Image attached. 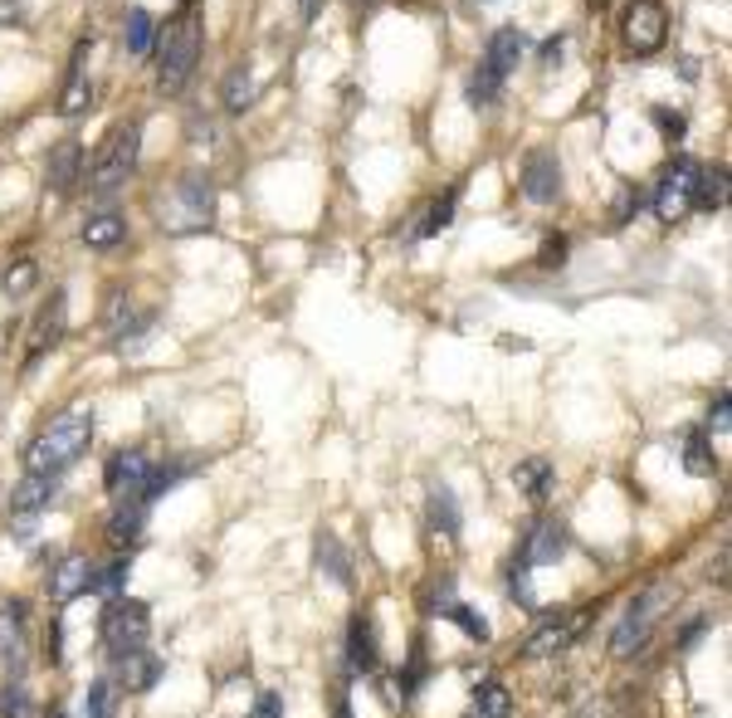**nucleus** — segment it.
<instances>
[{
	"label": "nucleus",
	"instance_id": "45",
	"mask_svg": "<svg viewBox=\"0 0 732 718\" xmlns=\"http://www.w3.org/2000/svg\"><path fill=\"white\" fill-rule=\"evenodd\" d=\"M25 21V0H0V25H20Z\"/></svg>",
	"mask_w": 732,
	"mask_h": 718
},
{
	"label": "nucleus",
	"instance_id": "47",
	"mask_svg": "<svg viewBox=\"0 0 732 718\" xmlns=\"http://www.w3.org/2000/svg\"><path fill=\"white\" fill-rule=\"evenodd\" d=\"M318 5L322 0H303V21H318Z\"/></svg>",
	"mask_w": 732,
	"mask_h": 718
},
{
	"label": "nucleus",
	"instance_id": "10",
	"mask_svg": "<svg viewBox=\"0 0 732 718\" xmlns=\"http://www.w3.org/2000/svg\"><path fill=\"white\" fill-rule=\"evenodd\" d=\"M59 493V474H25L20 489L10 493V513H15V533H29L35 518L49 509V499Z\"/></svg>",
	"mask_w": 732,
	"mask_h": 718
},
{
	"label": "nucleus",
	"instance_id": "37",
	"mask_svg": "<svg viewBox=\"0 0 732 718\" xmlns=\"http://www.w3.org/2000/svg\"><path fill=\"white\" fill-rule=\"evenodd\" d=\"M39 284V265L35 259H15V265L5 269V279H0V289H5L10 298H20V294H29V289Z\"/></svg>",
	"mask_w": 732,
	"mask_h": 718
},
{
	"label": "nucleus",
	"instance_id": "41",
	"mask_svg": "<svg viewBox=\"0 0 732 718\" xmlns=\"http://www.w3.org/2000/svg\"><path fill=\"white\" fill-rule=\"evenodd\" d=\"M708 425H712L718 435H728V431H732V396H728V392L712 396V406H708Z\"/></svg>",
	"mask_w": 732,
	"mask_h": 718
},
{
	"label": "nucleus",
	"instance_id": "49",
	"mask_svg": "<svg viewBox=\"0 0 732 718\" xmlns=\"http://www.w3.org/2000/svg\"><path fill=\"white\" fill-rule=\"evenodd\" d=\"M337 718H351V704H347V698H342V704H337Z\"/></svg>",
	"mask_w": 732,
	"mask_h": 718
},
{
	"label": "nucleus",
	"instance_id": "9",
	"mask_svg": "<svg viewBox=\"0 0 732 718\" xmlns=\"http://www.w3.org/2000/svg\"><path fill=\"white\" fill-rule=\"evenodd\" d=\"M566 557V528L556 518H537L523 533V548H517V567H556Z\"/></svg>",
	"mask_w": 732,
	"mask_h": 718
},
{
	"label": "nucleus",
	"instance_id": "18",
	"mask_svg": "<svg viewBox=\"0 0 732 718\" xmlns=\"http://www.w3.org/2000/svg\"><path fill=\"white\" fill-rule=\"evenodd\" d=\"M523 54H527V35L517 30V25H503V30H493V40H488L484 64L503 79V74H513L517 64H523Z\"/></svg>",
	"mask_w": 732,
	"mask_h": 718
},
{
	"label": "nucleus",
	"instance_id": "23",
	"mask_svg": "<svg viewBox=\"0 0 732 718\" xmlns=\"http://www.w3.org/2000/svg\"><path fill=\"white\" fill-rule=\"evenodd\" d=\"M93 108V79H88L84 69H68V79H64V93H59V118H84V113Z\"/></svg>",
	"mask_w": 732,
	"mask_h": 718
},
{
	"label": "nucleus",
	"instance_id": "17",
	"mask_svg": "<svg viewBox=\"0 0 732 718\" xmlns=\"http://www.w3.org/2000/svg\"><path fill=\"white\" fill-rule=\"evenodd\" d=\"M347 665H351V675H376L381 669V645H376V626H371V616H351V626H347Z\"/></svg>",
	"mask_w": 732,
	"mask_h": 718
},
{
	"label": "nucleus",
	"instance_id": "12",
	"mask_svg": "<svg viewBox=\"0 0 732 718\" xmlns=\"http://www.w3.org/2000/svg\"><path fill=\"white\" fill-rule=\"evenodd\" d=\"M215 216V187L205 177H181V187H176V216L171 226L176 230H201L205 220Z\"/></svg>",
	"mask_w": 732,
	"mask_h": 718
},
{
	"label": "nucleus",
	"instance_id": "48",
	"mask_svg": "<svg viewBox=\"0 0 732 718\" xmlns=\"http://www.w3.org/2000/svg\"><path fill=\"white\" fill-rule=\"evenodd\" d=\"M351 5H357V11H371V5H381V0H351Z\"/></svg>",
	"mask_w": 732,
	"mask_h": 718
},
{
	"label": "nucleus",
	"instance_id": "8",
	"mask_svg": "<svg viewBox=\"0 0 732 718\" xmlns=\"http://www.w3.org/2000/svg\"><path fill=\"white\" fill-rule=\"evenodd\" d=\"M693 177H698V162H689V157H679L673 167H664V177H659V187H654V216L659 220H683L693 210Z\"/></svg>",
	"mask_w": 732,
	"mask_h": 718
},
{
	"label": "nucleus",
	"instance_id": "19",
	"mask_svg": "<svg viewBox=\"0 0 732 718\" xmlns=\"http://www.w3.org/2000/svg\"><path fill=\"white\" fill-rule=\"evenodd\" d=\"M78 177H84V148L78 142H59L54 152H49V162H44V181H49V191H74L78 187Z\"/></svg>",
	"mask_w": 732,
	"mask_h": 718
},
{
	"label": "nucleus",
	"instance_id": "21",
	"mask_svg": "<svg viewBox=\"0 0 732 718\" xmlns=\"http://www.w3.org/2000/svg\"><path fill=\"white\" fill-rule=\"evenodd\" d=\"M123 240H127V220L117 216V210H103V216L84 220V245L93 249V255H107V249H117Z\"/></svg>",
	"mask_w": 732,
	"mask_h": 718
},
{
	"label": "nucleus",
	"instance_id": "5",
	"mask_svg": "<svg viewBox=\"0 0 732 718\" xmlns=\"http://www.w3.org/2000/svg\"><path fill=\"white\" fill-rule=\"evenodd\" d=\"M586 620H591V611H552V616H542L532 636L523 640V659H552V655H562L572 640H581Z\"/></svg>",
	"mask_w": 732,
	"mask_h": 718
},
{
	"label": "nucleus",
	"instance_id": "42",
	"mask_svg": "<svg viewBox=\"0 0 732 718\" xmlns=\"http://www.w3.org/2000/svg\"><path fill=\"white\" fill-rule=\"evenodd\" d=\"M44 650H49V665H59V659H64V620H49Z\"/></svg>",
	"mask_w": 732,
	"mask_h": 718
},
{
	"label": "nucleus",
	"instance_id": "1",
	"mask_svg": "<svg viewBox=\"0 0 732 718\" xmlns=\"http://www.w3.org/2000/svg\"><path fill=\"white\" fill-rule=\"evenodd\" d=\"M93 445V411H64L25 445V474H64Z\"/></svg>",
	"mask_w": 732,
	"mask_h": 718
},
{
	"label": "nucleus",
	"instance_id": "13",
	"mask_svg": "<svg viewBox=\"0 0 732 718\" xmlns=\"http://www.w3.org/2000/svg\"><path fill=\"white\" fill-rule=\"evenodd\" d=\"M146 474H152V454L146 450H117L113 460H107V493H117V499H142V484Z\"/></svg>",
	"mask_w": 732,
	"mask_h": 718
},
{
	"label": "nucleus",
	"instance_id": "40",
	"mask_svg": "<svg viewBox=\"0 0 732 718\" xmlns=\"http://www.w3.org/2000/svg\"><path fill=\"white\" fill-rule=\"evenodd\" d=\"M508 597L517 601L523 611H537V597H532V581H527V567H508Z\"/></svg>",
	"mask_w": 732,
	"mask_h": 718
},
{
	"label": "nucleus",
	"instance_id": "16",
	"mask_svg": "<svg viewBox=\"0 0 732 718\" xmlns=\"http://www.w3.org/2000/svg\"><path fill=\"white\" fill-rule=\"evenodd\" d=\"M49 591H54V601H59V606L78 601L84 591H93V562H88L84 552H68V557H59L54 577H49Z\"/></svg>",
	"mask_w": 732,
	"mask_h": 718
},
{
	"label": "nucleus",
	"instance_id": "28",
	"mask_svg": "<svg viewBox=\"0 0 732 718\" xmlns=\"http://www.w3.org/2000/svg\"><path fill=\"white\" fill-rule=\"evenodd\" d=\"M318 567L332 572L337 587H351V562H347V548H342L332 533H318Z\"/></svg>",
	"mask_w": 732,
	"mask_h": 718
},
{
	"label": "nucleus",
	"instance_id": "36",
	"mask_svg": "<svg viewBox=\"0 0 732 718\" xmlns=\"http://www.w3.org/2000/svg\"><path fill=\"white\" fill-rule=\"evenodd\" d=\"M20 620H25V601H10V606H0V659L15 655V645H20Z\"/></svg>",
	"mask_w": 732,
	"mask_h": 718
},
{
	"label": "nucleus",
	"instance_id": "27",
	"mask_svg": "<svg viewBox=\"0 0 732 718\" xmlns=\"http://www.w3.org/2000/svg\"><path fill=\"white\" fill-rule=\"evenodd\" d=\"M683 470L693 474V479H708V474H718V460H712V445L703 431H689L683 435Z\"/></svg>",
	"mask_w": 732,
	"mask_h": 718
},
{
	"label": "nucleus",
	"instance_id": "15",
	"mask_svg": "<svg viewBox=\"0 0 732 718\" xmlns=\"http://www.w3.org/2000/svg\"><path fill=\"white\" fill-rule=\"evenodd\" d=\"M64 323H68V294H64V289H54V294H49V304L35 313V328H29V347H25L29 367H35L39 357L59 343V337H64Z\"/></svg>",
	"mask_w": 732,
	"mask_h": 718
},
{
	"label": "nucleus",
	"instance_id": "11",
	"mask_svg": "<svg viewBox=\"0 0 732 718\" xmlns=\"http://www.w3.org/2000/svg\"><path fill=\"white\" fill-rule=\"evenodd\" d=\"M523 196L532 201V206H556L562 201V162L552 157V152H532V157L523 162Z\"/></svg>",
	"mask_w": 732,
	"mask_h": 718
},
{
	"label": "nucleus",
	"instance_id": "39",
	"mask_svg": "<svg viewBox=\"0 0 732 718\" xmlns=\"http://www.w3.org/2000/svg\"><path fill=\"white\" fill-rule=\"evenodd\" d=\"M650 123L659 128V138H669V142H679L683 132H689L683 113H679V108H664V103H659V108H650Z\"/></svg>",
	"mask_w": 732,
	"mask_h": 718
},
{
	"label": "nucleus",
	"instance_id": "24",
	"mask_svg": "<svg viewBox=\"0 0 732 718\" xmlns=\"http://www.w3.org/2000/svg\"><path fill=\"white\" fill-rule=\"evenodd\" d=\"M513 484L527 493L532 503H547V493H552V484H556V470L547 460H523L513 470Z\"/></svg>",
	"mask_w": 732,
	"mask_h": 718
},
{
	"label": "nucleus",
	"instance_id": "4",
	"mask_svg": "<svg viewBox=\"0 0 732 718\" xmlns=\"http://www.w3.org/2000/svg\"><path fill=\"white\" fill-rule=\"evenodd\" d=\"M669 606H673V587H664V581L644 587L640 597L625 606L620 626H615V636H611V650H615V655H634V650H640L644 640L654 636V620H659Z\"/></svg>",
	"mask_w": 732,
	"mask_h": 718
},
{
	"label": "nucleus",
	"instance_id": "30",
	"mask_svg": "<svg viewBox=\"0 0 732 718\" xmlns=\"http://www.w3.org/2000/svg\"><path fill=\"white\" fill-rule=\"evenodd\" d=\"M454 220V191H439L435 201H429V210L420 216V226L410 230V240H429V235H439V230Z\"/></svg>",
	"mask_w": 732,
	"mask_h": 718
},
{
	"label": "nucleus",
	"instance_id": "20",
	"mask_svg": "<svg viewBox=\"0 0 732 718\" xmlns=\"http://www.w3.org/2000/svg\"><path fill=\"white\" fill-rule=\"evenodd\" d=\"M146 528V503L142 499H123L113 509V518H107V538H113V548H132L137 538H142Z\"/></svg>",
	"mask_w": 732,
	"mask_h": 718
},
{
	"label": "nucleus",
	"instance_id": "29",
	"mask_svg": "<svg viewBox=\"0 0 732 718\" xmlns=\"http://www.w3.org/2000/svg\"><path fill=\"white\" fill-rule=\"evenodd\" d=\"M220 99H224V108H230V113H244L254 99H259V84H254L249 69H230V74H224Z\"/></svg>",
	"mask_w": 732,
	"mask_h": 718
},
{
	"label": "nucleus",
	"instance_id": "46",
	"mask_svg": "<svg viewBox=\"0 0 732 718\" xmlns=\"http://www.w3.org/2000/svg\"><path fill=\"white\" fill-rule=\"evenodd\" d=\"M562 54H566L562 35H552V40H547V50H542V60H547V64H562Z\"/></svg>",
	"mask_w": 732,
	"mask_h": 718
},
{
	"label": "nucleus",
	"instance_id": "6",
	"mask_svg": "<svg viewBox=\"0 0 732 718\" xmlns=\"http://www.w3.org/2000/svg\"><path fill=\"white\" fill-rule=\"evenodd\" d=\"M620 40L630 54H654L664 40H669V15H664L659 0H634L630 11L620 15Z\"/></svg>",
	"mask_w": 732,
	"mask_h": 718
},
{
	"label": "nucleus",
	"instance_id": "26",
	"mask_svg": "<svg viewBox=\"0 0 732 718\" xmlns=\"http://www.w3.org/2000/svg\"><path fill=\"white\" fill-rule=\"evenodd\" d=\"M123 44H127V54H152V44H156V21H152V11H127V21H123Z\"/></svg>",
	"mask_w": 732,
	"mask_h": 718
},
{
	"label": "nucleus",
	"instance_id": "25",
	"mask_svg": "<svg viewBox=\"0 0 732 718\" xmlns=\"http://www.w3.org/2000/svg\"><path fill=\"white\" fill-rule=\"evenodd\" d=\"M429 528L435 533H445L449 542L459 538V528H464V518H459V503H454V493L439 484V489H429Z\"/></svg>",
	"mask_w": 732,
	"mask_h": 718
},
{
	"label": "nucleus",
	"instance_id": "22",
	"mask_svg": "<svg viewBox=\"0 0 732 718\" xmlns=\"http://www.w3.org/2000/svg\"><path fill=\"white\" fill-rule=\"evenodd\" d=\"M689 201H693V210H722L728 206V167H698Z\"/></svg>",
	"mask_w": 732,
	"mask_h": 718
},
{
	"label": "nucleus",
	"instance_id": "7",
	"mask_svg": "<svg viewBox=\"0 0 732 718\" xmlns=\"http://www.w3.org/2000/svg\"><path fill=\"white\" fill-rule=\"evenodd\" d=\"M98 626H103V645H107V655H123V650L146 645V606H142V601L113 597Z\"/></svg>",
	"mask_w": 732,
	"mask_h": 718
},
{
	"label": "nucleus",
	"instance_id": "38",
	"mask_svg": "<svg viewBox=\"0 0 732 718\" xmlns=\"http://www.w3.org/2000/svg\"><path fill=\"white\" fill-rule=\"evenodd\" d=\"M0 718H39V708L20 684H5L0 689Z\"/></svg>",
	"mask_w": 732,
	"mask_h": 718
},
{
	"label": "nucleus",
	"instance_id": "32",
	"mask_svg": "<svg viewBox=\"0 0 732 718\" xmlns=\"http://www.w3.org/2000/svg\"><path fill=\"white\" fill-rule=\"evenodd\" d=\"M498 89H503V79H498L488 64H478V69L468 74V84H464V99L474 103V108H493V103H498Z\"/></svg>",
	"mask_w": 732,
	"mask_h": 718
},
{
	"label": "nucleus",
	"instance_id": "2",
	"mask_svg": "<svg viewBox=\"0 0 732 718\" xmlns=\"http://www.w3.org/2000/svg\"><path fill=\"white\" fill-rule=\"evenodd\" d=\"M137 152H142V123L132 118V123H123V128L107 132V138L98 142L93 157L84 162V171H88V191H93L98 201H107L127 177H132Z\"/></svg>",
	"mask_w": 732,
	"mask_h": 718
},
{
	"label": "nucleus",
	"instance_id": "35",
	"mask_svg": "<svg viewBox=\"0 0 732 718\" xmlns=\"http://www.w3.org/2000/svg\"><path fill=\"white\" fill-rule=\"evenodd\" d=\"M127 577H132V557H113L107 567H93V591H103V597H123Z\"/></svg>",
	"mask_w": 732,
	"mask_h": 718
},
{
	"label": "nucleus",
	"instance_id": "44",
	"mask_svg": "<svg viewBox=\"0 0 732 718\" xmlns=\"http://www.w3.org/2000/svg\"><path fill=\"white\" fill-rule=\"evenodd\" d=\"M249 718H283V698L279 694H259V698H254V714Z\"/></svg>",
	"mask_w": 732,
	"mask_h": 718
},
{
	"label": "nucleus",
	"instance_id": "14",
	"mask_svg": "<svg viewBox=\"0 0 732 718\" xmlns=\"http://www.w3.org/2000/svg\"><path fill=\"white\" fill-rule=\"evenodd\" d=\"M156 679H162V659L146 645L113 655V684L127 689V694H146V689H156Z\"/></svg>",
	"mask_w": 732,
	"mask_h": 718
},
{
	"label": "nucleus",
	"instance_id": "31",
	"mask_svg": "<svg viewBox=\"0 0 732 718\" xmlns=\"http://www.w3.org/2000/svg\"><path fill=\"white\" fill-rule=\"evenodd\" d=\"M78 718H117V684L113 679H93V684H88Z\"/></svg>",
	"mask_w": 732,
	"mask_h": 718
},
{
	"label": "nucleus",
	"instance_id": "43",
	"mask_svg": "<svg viewBox=\"0 0 732 718\" xmlns=\"http://www.w3.org/2000/svg\"><path fill=\"white\" fill-rule=\"evenodd\" d=\"M708 626H712V620H708V616H693V620H689V626H683V636H679V650L698 645V640H703V636H708Z\"/></svg>",
	"mask_w": 732,
	"mask_h": 718
},
{
	"label": "nucleus",
	"instance_id": "34",
	"mask_svg": "<svg viewBox=\"0 0 732 718\" xmlns=\"http://www.w3.org/2000/svg\"><path fill=\"white\" fill-rule=\"evenodd\" d=\"M439 616H445V620H454V626H459V630H464V636H468V640H478V645H484V640H488V636H493V630H488V620H484V616H478V611H474V606H464V601H459V597H454V601H449V606H445V611H439Z\"/></svg>",
	"mask_w": 732,
	"mask_h": 718
},
{
	"label": "nucleus",
	"instance_id": "33",
	"mask_svg": "<svg viewBox=\"0 0 732 718\" xmlns=\"http://www.w3.org/2000/svg\"><path fill=\"white\" fill-rule=\"evenodd\" d=\"M474 714L478 718H508V714H513V698H508V689L498 684V679H484V684H478Z\"/></svg>",
	"mask_w": 732,
	"mask_h": 718
},
{
	"label": "nucleus",
	"instance_id": "3",
	"mask_svg": "<svg viewBox=\"0 0 732 718\" xmlns=\"http://www.w3.org/2000/svg\"><path fill=\"white\" fill-rule=\"evenodd\" d=\"M201 44H205V25L195 15H181L171 30L162 35V54H156V89L171 99L191 84L195 64H201Z\"/></svg>",
	"mask_w": 732,
	"mask_h": 718
}]
</instances>
